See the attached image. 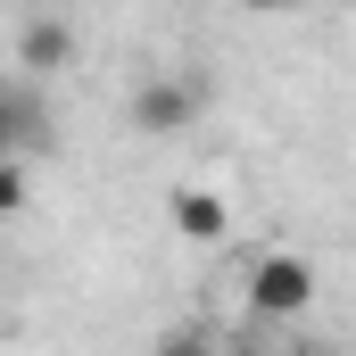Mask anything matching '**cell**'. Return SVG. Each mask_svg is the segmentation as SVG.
<instances>
[{
	"instance_id": "obj_2",
	"label": "cell",
	"mask_w": 356,
	"mask_h": 356,
	"mask_svg": "<svg viewBox=\"0 0 356 356\" xmlns=\"http://www.w3.org/2000/svg\"><path fill=\"white\" fill-rule=\"evenodd\" d=\"M207 108V83H191V75H158V83H141L133 91V133H182L191 116Z\"/></svg>"
},
{
	"instance_id": "obj_7",
	"label": "cell",
	"mask_w": 356,
	"mask_h": 356,
	"mask_svg": "<svg viewBox=\"0 0 356 356\" xmlns=\"http://www.w3.org/2000/svg\"><path fill=\"white\" fill-rule=\"evenodd\" d=\"M249 8H298V0H249Z\"/></svg>"
},
{
	"instance_id": "obj_4",
	"label": "cell",
	"mask_w": 356,
	"mask_h": 356,
	"mask_svg": "<svg viewBox=\"0 0 356 356\" xmlns=\"http://www.w3.org/2000/svg\"><path fill=\"white\" fill-rule=\"evenodd\" d=\"M166 216H175L182 241H199V249H216V241L232 232V207H224L216 191H175V207H166Z\"/></svg>"
},
{
	"instance_id": "obj_1",
	"label": "cell",
	"mask_w": 356,
	"mask_h": 356,
	"mask_svg": "<svg viewBox=\"0 0 356 356\" xmlns=\"http://www.w3.org/2000/svg\"><path fill=\"white\" fill-rule=\"evenodd\" d=\"M249 307H257V315H307V307H315V266L290 257V249L257 257V266H249Z\"/></svg>"
},
{
	"instance_id": "obj_3",
	"label": "cell",
	"mask_w": 356,
	"mask_h": 356,
	"mask_svg": "<svg viewBox=\"0 0 356 356\" xmlns=\"http://www.w3.org/2000/svg\"><path fill=\"white\" fill-rule=\"evenodd\" d=\"M17 67H25V75H67V67H75V33H67L58 17L25 25V33H17Z\"/></svg>"
},
{
	"instance_id": "obj_5",
	"label": "cell",
	"mask_w": 356,
	"mask_h": 356,
	"mask_svg": "<svg viewBox=\"0 0 356 356\" xmlns=\"http://www.w3.org/2000/svg\"><path fill=\"white\" fill-rule=\"evenodd\" d=\"M0 158H25V116H17V91H0Z\"/></svg>"
},
{
	"instance_id": "obj_6",
	"label": "cell",
	"mask_w": 356,
	"mask_h": 356,
	"mask_svg": "<svg viewBox=\"0 0 356 356\" xmlns=\"http://www.w3.org/2000/svg\"><path fill=\"white\" fill-rule=\"evenodd\" d=\"M17 207H25V166L0 158V216H17Z\"/></svg>"
}]
</instances>
